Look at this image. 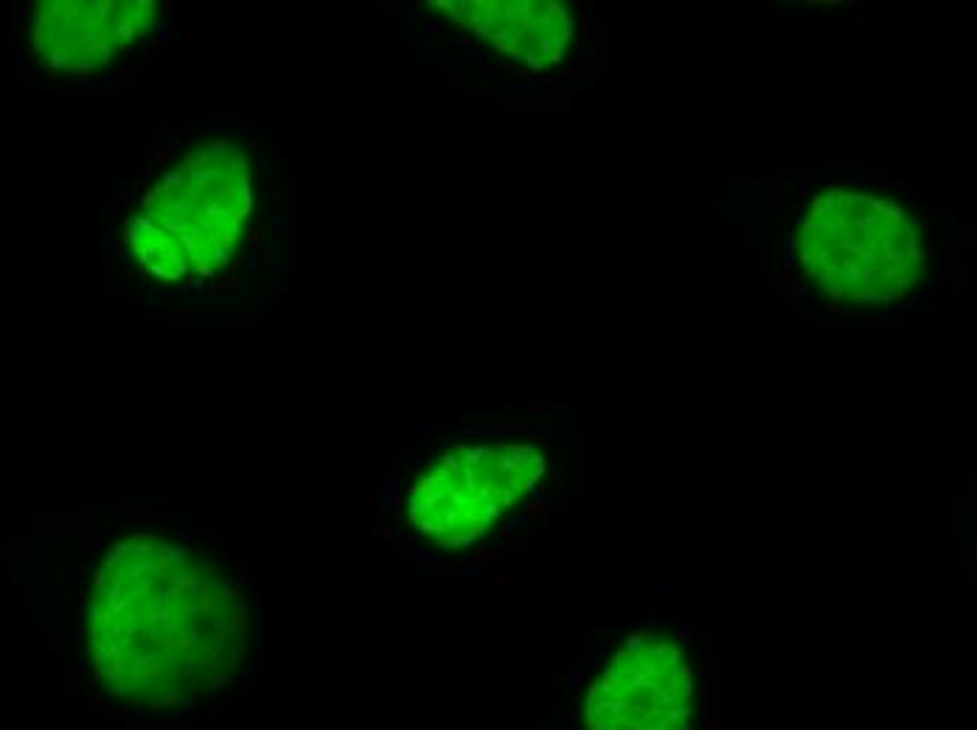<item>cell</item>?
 <instances>
[{
  "label": "cell",
  "instance_id": "cell-7",
  "mask_svg": "<svg viewBox=\"0 0 977 730\" xmlns=\"http://www.w3.org/2000/svg\"><path fill=\"white\" fill-rule=\"evenodd\" d=\"M124 244L132 262L152 279L181 281L192 273V264H188L181 244L172 239V233L163 231L161 225L143 214L135 211L130 217L124 228Z\"/></svg>",
  "mask_w": 977,
  "mask_h": 730
},
{
  "label": "cell",
  "instance_id": "cell-5",
  "mask_svg": "<svg viewBox=\"0 0 977 730\" xmlns=\"http://www.w3.org/2000/svg\"><path fill=\"white\" fill-rule=\"evenodd\" d=\"M152 0H43L29 18V45L54 74L94 76L155 29Z\"/></svg>",
  "mask_w": 977,
  "mask_h": 730
},
{
  "label": "cell",
  "instance_id": "cell-4",
  "mask_svg": "<svg viewBox=\"0 0 977 730\" xmlns=\"http://www.w3.org/2000/svg\"><path fill=\"white\" fill-rule=\"evenodd\" d=\"M582 717L587 730H692L694 668L683 646L629 635L587 688Z\"/></svg>",
  "mask_w": 977,
  "mask_h": 730
},
{
  "label": "cell",
  "instance_id": "cell-8",
  "mask_svg": "<svg viewBox=\"0 0 977 730\" xmlns=\"http://www.w3.org/2000/svg\"><path fill=\"white\" fill-rule=\"evenodd\" d=\"M941 203H944V200H941V197H933V200H930V203H927L930 214H935V211H938V206H941Z\"/></svg>",
  "mask_w": 977,
  "mask_h": 730
},
{
  "label": "cell",
  "instance_id": "cell-2",
  "mask_svg": "<svg viewBox=\"0 0 977 730\" xmlns=\"http://www.w3.org/2000/svg\"><path fill=\"white\" fill-rule=\"evenodd\" d=\"M138 214L172 233L192 273L217 275L237 257L253 214L250 150L234 138L194 146L143 194Z\"/></svg>",
  "mask_w": 977,
  "mask_h": 730
},
{
  "label": "cell",
  "instance_id": "cell-6",
  "mask_svg": "<svg viewBox=\"0 0 977 730\" xmlns=\"http://www.w3.org/2000/svg\"><path fill=\"white\" fill-rule=\"evenodd\" d=\"M436 7L489 40L495 51L523 63L536 81H549L542 68L562 63L576 32L567 9L554 0H438Z\"/></svg>",
  "mask_w": 977,
  "mask_h": 730
},
{
  "label": "cell",
  "instance_id": "cell-1",
  "mask_svg": "<svg viewBox=\"0 0 977 730\" xmlns=\"http://www.w3.org/2000/svg\"><path fill=\"white\" fill-rule=\"evenodd\" d=\"M82 646L94 680L138 711H188L242 674L248 596L214 556L183 540L132 534L105 551L85 601Z\"/></svg>",
  "mask_w": 977,
  "mask_h": 730
},
{
  "label": "cell",
  "instance_id": "cell-3",
  "mask_svg": "<svg viewBox=\"0 0 977 730\" xmlns=\"http://www.w3.org/2000/svg\"><path fill=\"white\" fill-rule=\"evenodd\" d=\"M549 472V458L529 442L455 444L419 475L408 498L411 525L444 548H464L489 534Z\"/></svg>",
  "mask_w": 977,
  "mask_h": 730
}]
</instances>
